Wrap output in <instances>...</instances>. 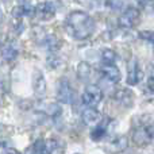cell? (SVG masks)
Instances as JSON below:
<instances>
[{"label": "cell", "instance_id": "cell-3", "mask_svg": "<svg viewBox=\"0 0 154 154\" xmlns=\"http://www.w3.org/2000/svg\"><path fill=\"white\" fill-rule=\"evenodd\" d=\"M139 18H141V12H139L138 8L135 7H128L122 15L119 16V26L122 29H131L134 27L137 23L139 22Z\"/></svg>", "mask_w": 154, "mask_h": 154}, {"label": "cell", "instance_id": "cell-12", "mask_svg": "<svg viewBox=\"0 0 154 154\" xmlns=\"http://www.w3.org/2000/svg\"><path fill=\"white\" fill-rule=\"evenodd\" d=\"M81 119L85 125H96L100 120V112L93 107H88L81 114Z\"/></svg>", "mask_w": 154, "mask_h": 154}, {"label": "cell", "instance_id": "cell-7", "mask_svg": "<svg viewBox=\"0 0 154 154\" xmlns=\"http://www.w3.org/2000/svg\"><path fill=\"white\" fill-rule=\"evenodd\" d=\"M143 79V72L141 70L137 60H131L128 64V73H127V84L128 85H137Z\"/></svg>", "mask_w": 154, "mask_h": 154}, {"label": "cell", "instance_id": "cell-14", "mask_svg": "<svg viewBox=\"0 0 154 154\" xmlns=\"http://www.w3.org/2000/svg\"><path fill=\"white\" fill-rule=\"evenodd\" d=\"M116 99L120 101V103H123L125 106H131V103H133L134 100V95L131 93V91L128 89H122L119 91V92L116 93Z\"/></svg>", "mask_w": 154, "mask_h": 154}, {"label": "cell", "instance_id": "cell-15", "mask_svg": "<svg viewBox=\"0 0 154 154\" xmlns=\"http://www.w3.org/2000/svg\"><path fill=\"white\" fill-rule=\"evenodd\" d=\"M101 61L104 65H114L116 61V53L112 49H104L101 51Z\"/></svg>", "mask_w": 154, "mask_h": 154}, {"label": "cell", "instance_id": "cell-1", "mask_svg": "<svg viewBox=\"0 0 154 154\" xmlns=\"http://www.w3.org/2000/svg\"><path fill=\"white\" fill-rule=\"evenodd\" d=\"M66 31L75 39H87L93 34L95 22L82 11H73L66 18Z\"/></svg>", "mask_w": 154, "mask_h": 154}, {"label": "cell", "instance_id": "cell-6", "mask_svg": "<svg viewBox=\"0 0 154 154\" xmlns=\"http://www.w3.org/2000/svg\"><path fill=\"white\" fill-rule=\"evenodd\" d=\"M128 146V139L126 135H119L115 139H112L111 142H108L106 146V152L109 154H119L123 153Z\"/></svg>", "mask_w": 154, "mask_h": 154}, {"label": "cell", "instance_id": "cell-5", "mask_svg": "<svg viewBox=\"0 0 154 154\" xmlns=\"http://www.w3.org/2000/svg\"><path fill=\"white\" fill-rule=\"evenodd\" d=\"M131 139H133V142H134L135 146L145 147L153 141V137H152V134H150V131H149V127L146 126V127L137 128V130L133 133Z\"/></svg>", "mask_w": 154, "mask_h": 154}, {"label": "cell", "instance_id": "cell-13", "mask_svg": "<svg viewBox=\"0 0 154 154\" xmlns=\"http://www.w3.org/2000/svg\"><path fill=\"white\" fill-rule=\"evenodd\" d=\"M107 126L108 125H104V123L96 126V127L92 130V133H91V139L95 141V142L101 141V139L106 137V134H107Z\"/></svg>", "mask_w": 154, "mask_h": 154}, {"label": "cell", "instance_id": "cell-19", "mask_svg": "<svg viewBox=\"0 0 154 154\" xmlns=\"http://www.w3.org/2000/svg\"><path fill=\"white\" fill-rule=\"evenodd\" d=\"M139 37L145 41H149V42H152L154 45V31H141Z\"/></svg>", "mask_w": 154, "mask_h": 154}, {"label": "cell", "instance_id": "cell-4", "mask_svg": "<svg viewBox=\"0 0 154 154\" xmlns=\"http://www.w3.org/2000/svg\"><path fill=\"white\" fill-rule=\"evenodd\" d=\"M57 97H58V101L61 103H72L73 97H75V91H73L70 82L68 81L66 79L60 80L58 82V89H57Z\"/></svg>", "mask_w": 154, "mask_h": 154}, {"label": "cell", "instance_id": "cell-22", "mask_svg": "<svg viewBox=\"0 0 154 154\" xmlns=\"http://www.w3.org/2000/svg\"><path fill=\"white\" fill-rule=\"evenodd\" d=\"M0 15H2V14H0Z\"/></svg>", "mask_w": 154, "mask_h": 154}, {"label": "cell", "instance_id": "cell-9", "mask_svg": "<svg viewBox=\"0 0 154 154\" xmlns=\"http://www.w3.org/2000/svg\"><path fill=\"white\" fill-rule=\"evenodd\" d=\"M56 5L53 4L51 2H45V3H41L37 7V15L41 20H50V19L54 18L56 15Z\"/></svg>", "mask_w": 154, "mask_h": 154}, {"label": "cell", "instance_id": "cell-21", "mask_svg": "<svg viewBox=\"0 0 154 154\" xmlns=\"http://www.w3.org/2000/svg\"><path fill=\"white\" fill-rule=\"evenodd\" d=\"M2 154H20V153H19L16 149H14V147H5L4 152Z\"/></svg>", "mask_w": 154, "mask_h": 154}, {"label": "cell", "instance_id": "cell-8", "mask_svg": "<svg viewBox=\"0 0 154 154\" xmlns=\"http://www.w3.org/2000/svg\"><path fill=\"white\" fill-rule=\"evenodd\" d=\"M66 146L60 139H46L43 142L42 154H65Z\"/></svg>", "mask_w": 154, "mask_h": 154}, {"label": "cell", "instance_id": "cell-2", "mask_svg": "<svg viewBox=\"0 0 154 154\" xmlns=\"http://www.w3.org/2000/svg\"><path fill=\"white\" fill-rule=\"evenodd\" d=\"M82 103L88 107H95L97 106L99 103L103 99V91L97 87V85H88L84 89V93H82Z\"/></svg>", "mask_w": 154, "mask_h": 154}, {"label": "cell", "instance_id": "cell-16", "mask_svg": "<svg viewBox=\"0 0 154 154\" xmlns=\"http://www.w3.org/2000/svg\"><path fill=\"white\" fill-rule=\"evenodd\" d=\"M2 56L5 61H12L18 57V49L14 45H7L2 51Z\"/></svg>", "mask_w": 154, "mask_h": 154}, {"label": "cell", "instance_id": "cell-11", "mask_svg": "<svg viewBox=\"0 0 154 154\" xmlns=\"http://www.w3.org/2000/svg\"><path fill=\"white\" fill-rule=\"evenodd\" d=\"M101 73H103L104 79L108 80L109 82H114V84L119 82L120 79H122L120 70L115 65H104L103 69H101Z\"/></svg>", "mask_w": 154, "mask_h": 154}, {"label": "cell", "instance_id": "cell-10", "mask_svg": "<svg viewBox=\"0 0 154 154\" xmlns=\"http://www.w3.org/2000/svg\"><path fill=\"white\" fill-rule=\"evenodd\" d=\"M32 88H34V92L38 97H43L46 95V81L43 73L39 70H35L34 76H32Z\"/></svg>", "mask_w": 154, "mask_h": 154}, {"label": "cell", "instance_id": "cell-18", "mask_svg": "<svg viewBox=\"0 0 154 154\" xmlns=\"http://www.w3.org/2000/svg\"><path fill=\"white\" fill-rule=\"evenodd\" d=\"M20 10L24 16H34L35 14H37V8H35L34 5H31L30 3H24Z\"/></svg>", "mask_w": 154, "mask_h": 154}, {"label": "cell", "instance_id": "cell-20", "mask_svg": "<svg viewBox=\"0 0 154 154\" xmlns=\"http://www.w3.org/2000/svg\"><path fill=\"white\" fill-rule=\"evenodd\" d=\"M147 88H149V91L152 93H154V75L149 77V80H147Z\"/></svg>", "mask_w": 154, "mask_h": 154}, {"label": "cell", "instance_id": "cell-17", "mask_svg": "<svg viewBox=\"0 0 154 154\" xmlns=\"http://www.w3.org/2000/svg\"><path fill=\"white\" fill-rule=\"evenodd\" d=\"M91 72H92V69H91L89 64L85 61L80 62L79 66H77V75H79V79L81 80H87L91 76Z\"/></svg>", "mask_w": 154, "mask_h": 154}]
</instances>
